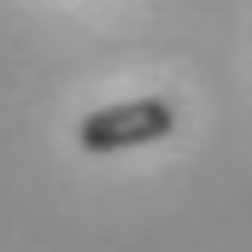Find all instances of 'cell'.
<instances>
[{"label":"cell","mask_w":252,"mask_h":252,"mask_svg":"<svg viewBox=\"0 0 252 252\" xmlns=\"http://www.w3.org/2000/svg\"><path fill=\"white\" fill-rule=\"evenodd\" d=\"M176 129V106L170 100H124V106H100L76 124V147L82 153H129V147H153Z\"/></svg>","instance_id":"cell-1"}]
</instances>
